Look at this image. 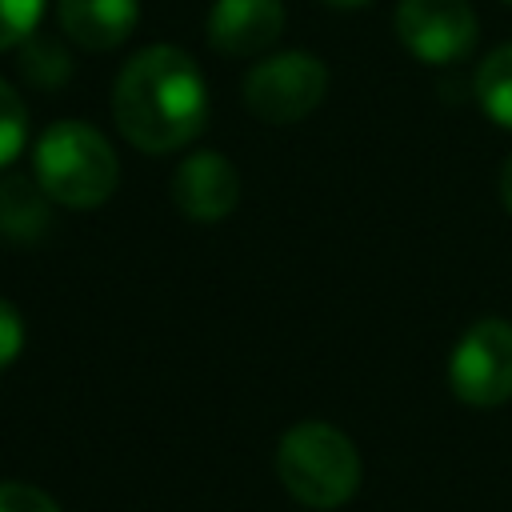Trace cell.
<instances>
[{"label": "cell", "mask_w": 512, "mask_h": 512, "mask_svg": "<svg viewBox=\"0 0 512 512\" xmlns=\"http://www.w3.org/2000/svg\"><path fill=\"white\" fill-rule=\"evenodd\" d=\"M16 68L32 88H64L72 76V52L56 36H28L16 52Z\"/></svg>", "instance_id": "12"}, {"label": "cell", "mask_w": 512, "mask_h": 512, "mask_svg": "<svg viewBox=\"0 0 512 512\" xmlns=\"http://www.w3.org/2000/svg\"><path fill=\"white\" fill-rule=\"evenodd\" d=\"M472 88H476V104L484 108V116L500 128H512V44H500L496 52L480 60Z\"/></svg>", "instance_id": "11"}, {"label": "cell", "mask_w": 512, "mask_h": 512, "mask_svg": "<svg viewBox=\"0 0 512 512\" xmlns=\"http://www.w3.org/2000/svg\"><path fill=\"white\" fill-rule=\"evenodd\" d=\"M204 32L220 56L268 52L284 32V4L280 0H216Z\"/></svg>", "instance_id": "8"}, {"label": "cell", "mask_w": 512, "mask_h": 512, "mask_svg": "<svg viewBox=\"0 0 512 512\" xmlns=\"http://www.w3.org/2000/svg\"><path fill=\"white\" fill-rule=\"evenodd\" d=\"M328 68L312 52H276L244 76V108L264 124H296L320 108Z\"/></svg>", "instance_id": "4"}, {"label": "cell", "mask_w": 512, "mask_h": 512, "mask_svg": "<svg viewBox=\"0 0 512 512\" xmlns=\"http://www.w3.org/2000/svg\"><path fill=\"white\" fill-rule=\"evenodd\" d=\"M172 204L196 220V224H216L240 204V172L228 156L220 152H192L180 160L172 176Z\"/></svg>", "instance_id": "7"}, {"label": "cell", "mask_w": 512, "mask_h": 512, "mask_svg": "<svg viewBox=\"0 0 512 512\" xmlns=\"http://www.w3.org/2000/svg\"><path fill=\"white\" fill-rule=\"evenodd\" d=\"M120 136L152 156L192 144L208 124V88L196 60L172 44L140 48L112 84Z\"/></svg>", "instance_id": "1"}, {"label": "cell", "mask_w": 512, "mask_h": 512, "mask_svg": "<svg viewBox=\"0 0 512 512\" xmlns=\"http://www.w3.org/2000/svg\"><path fill=\"white\" fill-rule=\"evenodd\" d=\"M32 176L60 208H100L120 184V160L108 136L84 120H56L40 132L32 152Z\"/></svg>", "instance_id": "2"}, {"label": "cell", "mask_w": 512, "mask_h": 512, "mask_svg": "<svg viewBox=\"0 0 512 512\" xmlns=\"http://www.w3.org/2000/svg\"><path fill=\"white\" fill-rule=\"evenodd\" d=\"M48 204L52 200L36 180L0 168V240L4 244H36V240H44V232L52 228Z\"/></svg>", "instance_id": "10"}, {"label": "cell", "mask_w": 512, "mask_h": 512, "mask_svg": "<svg viewBox=\"0 0 512 512\" xmlns=\"http://www.w3.org/2000/svg\"><path fill=\"white\" fill-rule=\"evenodd\" d=\"M504 4H512V0H504Z\"/></svg>", "instance_id": "19"}, {"label": "cell", "mask_w": 512, "mask_h": 512, "mask_svg": "<svg viewBox=\"0 0 512 512\" xmlns=\"http://www.w3.org/2000/svg\"><path fill=\"white\" fill-rule=\"evenodd\" d=\"M24 140H28V112H24V100H20V92H16L8 80H0V168H8V164L20 156Z\"/></svg>", "instance_id": "13"}, {"label": "cell", "mask_w": 512, "mask_h": 512, "mask_svg": "<svg viewBox=\"0 0 512 512\" xmlns=\"http://www.w3.org/2000/svg\"><path fill=\"white\" fill-rule=\"evenodd\" d=\"M500 200H504V208H508V216H512V156L504 160V168H500Z\"/></svg>", "instance_id": "17"}, {"label": "cell", "mask_w": 512, "mask_h": 512, "mask_svg": "<svg viewBox=\"0 0 512 512\" xmlns=\"http://www.w3.org/2000/svg\"><path fill=\"white\" fill-rule=\"evenodd\" d=\"M276 476L296 504L332 512L356 496L364 468L356 444L336 424L300 420L276 444Z\"/></svg>", "instance_id": "3"}, {"label": "cell", "mask_w": 512, "mask_h": 512, "mask_svg": "<svg viewBox=\"0 0 512 512\" xmlns=\"http://www.w3.org/2000/svg\"><path fill=\"white\" fill-rule=\"evenodd\" d=\"M396 36L424 64H456L476 48V12L468 0H400Z\"/></svg>", "instance_id": "6"}, {"label": "cell", "mask_w": 512, "mask_h": 512, "mask_svg": "<svg viewBox=\"0 0 512 512\" xmlns=\"http://www.w3.org/2000/svg\"><path fill=\"white\" fill-rule=\"evenodd\" d=\"M20 348H24V316L16 312V304L0 296V372L20 356Z\"/></svg>", "instance_id": "16"}, {"label": "cell", "mask_w": 512, "mask_h": 512, "mask_svg": "<svg viewBox=\"0 0 512 512\" xmlns=\"http://www.w3.org/2000/svg\"><path fill=\"white\" fill-rule=\"evenodd\" d=\"M44 0H0V52L20 48L40 24Z\"/></svg>", "instance_id": "14"}, {"label": "cell", "mask_w": 512, "mask_h": 512, "mask_svg": "<svg viewBox=\"0 0 512 512\" xmlns=\"http://www.w3.org/2000/svg\"><path fill=\"white\" fill-rule=\"evenodd\" d=\"M0 512H60V504L32 484L20 480H0Z\"/></svg>", "instance_id": "15"}, {"label": "cell", "mask_w": 512, "mask_h": 512, "mask_svg": "<svg viewBox=\"0 0 512 512\" xmlns=\"http://www.w3.org/2000/svg\"><path fill=\"white\" fill-rule=\"evenodd\" d=\"M56 16L76 48L112 52L132 36L140 20V0H56Z\"/></svg>", "instance_id": "9"}, {"label": "cell", "mask_w": 512, "mask_h": 512, "mask_svg": "<svg viewBox=\"0 0 512 512\" xmlns=\"http://www.w3.org/2000/svg\"><path fill=\"white\" fill-rule=\"evenodd\" d=\"M324 4H332V8H364L368 0H324Z\"/></svg>", "instance_id": "18"}, {"label": "cell", "mask_w": 512, "mask_h": 512, "mask_svg": "<svg viewBox=\"0 0 512 512\" xmlns=\"http://www.w3.org/2000/svg\"><path fill=\"white\" fill-rule=\"evenodd\" d=\"M448 384L472 408H500L512 400V320H476L452 348Z\"/></svg>", "instance_id": "5"}]
</instances>
